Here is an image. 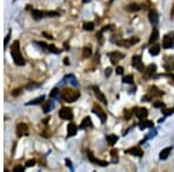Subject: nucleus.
Here are the masks:
<instances>
[{
  "label": "nucleus",
  "mask_w": 174,
  "mask_h": 172,
  "mask_svg": "<svg viewBox=\"0 0 174 172\" xmlns=\"http://www.w3.org/2000/svg\"><path fill=\"white\" fill-rule=\"evenodd\" d=\"M11 55H12L13 61H14V63H15L16 65L22 66L26 64V61H24L23 56L21 55L20 42L19 41H14L13 44L11 45Z\"/></svg>",
  "instance_id": "f257e3e1"
},
{
  "label": "nucleus",
  "mask_w": 174,
  "mask_h": 172,
  "mask_svg": "<svg viewBox=\"0 0 174 172\" xmlns=\"http://www.w3.org/2000/svg\"><path fill=\"white\" fill-rule=\"evenodd\" d=\"M79 97H80V92L70 87H65L61 92V98L66 103H74Z\"/></svg>",
  "instance_id": "f03ea898"
},
{
  "label": "nucleus",
  "mask_w": 174,
  "mask_h": 172,
  "mask_svg": "<svg viewBox=\"0 0 174 172\" xmlns=\"http://www.w3.org/2000/svg\"><path fill=\"white\" fill-rule=\"evenodd\" d=\"M32 15L35 20H41L45 17H59L61 13L58 12H44V11H37V9H32Z\"/></svg>",
  "instance_id": "7ed1b4c3"
},
{
  "label": "nucleus",
  "mask_w": 174,
  "mask_h": 172,
  "mask_svg": "<svg viewBox=\"0 0 174 172\" xmlns=\"http://www.w3.org/2000/svg\"><path fill=\"white\" fill-rule=\"evenodd\" d=\"M16 135H17V137H21V136H27L29 135V128L28 126L26 124V123L23 122H20L16 124Z\"/></svg>",
  "instance_id": "20e7f679"
},
{
  "label": "nucleus",
  "mask_w": 174,
  "mask_h": 172,
  "mask_svg": "<svg viewBox=\"0 0 174 172\" xmlns=\"http://www.w3.org/2000/svg\"><path fill=\"white\" fill-rule=\"evenodd\" d=\"M138 41H139V38L138 37H131V38H128V40H120V41L116 42V44L120 45V47H124V48H129V47H131V45L136 44V43H138Z\"/></svg>",
  "instance_id": "39448f33"
},
{
  "label": "nucleus",
  "mask_w": 174,
  "mask_h": 172,
  "mask_svg": "<svg viewBox=\"0 0 174 172\" xmlns=\"http://www.w3.org/2000/svg\"><path fill=\"white\" fill-rule=\"evenodd\" d=\"M174 47V33L173 34H167L162 38V48L165 49H170Z\"/></svg>",
  "instance_id": "423d86ee"
},
{
  "label": "nucleus",
  "mask_w": 174,
  "mask_h": 172,
  "mask_svg": "<svg viewBox=\"0 0 174 172\" xmlns=\"http://www.w3.org/2000/svg\"><path fill=\"white\" fill-rule=\"evenodd\" d=\"M58 114H59V118L63 120H71L73 118V112L70 107H63Z\"/></svg>",
  "instance_id": "0eeeda50"
},
{
  "label": "nucleus",
  "mask_w": 174,
  "mask_h": 172,
  "mask_svg": "<svg viewBox=\"0 0 174 172\" xmlns=\"http://www.w3.org/2000/svg\"><path fill=\"white\" fill-rule=\"evenodd\" d=\"M131 64H132V66H135V69H137L139 72H143V71L145 70L144 64H143V62H142V57H141V56H138V55L132 57Z\"/></svg>",
  "instance_id": "6e6552de"
},
{
  "label": "nucleus",
  "mask_w": 174,
  "mask_h": 172,
  "mask_svg": "<svg viewBox=\"0 0 174 172\" xmlns=\"http://www.w3.org/2000/svg\"><path fill=\"white\" fill-rule=\"evenodd\" d=\"M156 71H157V65L156 64H150V65L144 70V76H143V78L146 79V80L150 79V78H153V74L156 73Z\"/></svg>",
  "instance_id": "1a4fd4ad"
},
{
  "label": "nucleus",
  "mask_w": 174,
  "mask_h": 172,
  "mask_svg": "<svg viewBox=\"0 0 174 172\" xmlns=\"http://www.w3.org/2000/svg\"><path fill=\"white\" fill-rule=\"evenodd\" d=\"M92 112H93L94 114H97V116H99V119H100V121H101L102 123H105L106 121H107V115H106L105 112L101 109V107L94 106L93 109H92Z\"/></svg>",
  "instance_id": "9d476101"
},
{
  "label": "nucleus",
  "mask_w": 174,
  "mask_h": 172,
  "mask_svg": "<svg viewBox=\"0 0 174 172\" xmlns=\"http://www.w3.org/2000/svg\"><path fill=\"white\" fill-rule=\"evenodd\" d=\"M35 44H36V45H40L41 48H44V49H48V51H50V53H61V50L57 49L55 45L47 44V43H44V42H35Z\"/></svg>",
  "instance_id": "9b49d317"
},
{
  "label": "nucleus",
  "mask_w": 174,
  "mask_h": 172,
  "mask_svg": "<svg viewBox=\"0 0 174 172\" xmlns=\"http://www.w3.org/2000/svg\"><path fill=\"white\" fill-rule=\"evenodd\" d=\"M87 157H88V159L91 160L92 163L97 164V165H99V166H107V165H108V163L105 162V160H100V159H97V158H95L93 155V152L87 151Z\"/></svg>",
  "instance_id": "f8f14e48"
},
{
  "label": "nucleus",
  "mask_w": 174,
  "mask_h": 172,
  "mask_svg": "<svg viewBox=\"0 0 174 172\" xmlns=\"http://www.w3.org/2000/svg\"><path fill=\"white\" fill-rule=\"evenodd\" d=\"M108 57L110 58V62L113 63V64H116L120 59L124 57V55L122 53H118V51H114V53H108Z\"/></svg>",
  "instance_id": "ddd939ff"
},
{
  "label": "nucleus",
  "mask_w": 174,
  "mask_h": 172,
  "mask_svg": "<svg viewBox=\"0 0 174 172\" xmlns=\"http://www.w3.org/2000/svg\"><path fill=\"white\" fill-rule=\"evenodd\" d=\"M126 152L127 154H129V155L137 156V157H142L143 156V150L138 147H132V148H130V149H127Z\"/></svg>",
  "instance_id": "4468645a"
},
{
  "label": "nucleus",
  "mask_w": 174,
  "mask_h": 172,
  "mask_svg": "<svg viewBox=\"0 0 174 172\" xmlns=\"http://www.w3.org/2000/svg\"><path fill=\"white\" fill-rule=\"evenodd\" d=\"M136 115H137V118L139 120H145L147 118V115H149V112L146 108H136Z\"/></svg>",
  "instance_id": "2eb2a0df"
},
{
  "label": "nucleus",
  "mask_w": 174,
  "mask_h": 172,
  "mask_svg": "<svg viewBox=\"0 0 174 172\" xmlns=\"http://www.w3.org/2000/svg\"><path fill=\"white\" fill-rule=\"evenodd\" d=\"M93 91H94V93H95V95H97V98L101 101L102 104H105V105H107V99L105 98V94L102 93L101 91H100V89L99 87H93Z\"/></svg>",
  "instance_id": "dca6fc26"
},
{
  "label": "nucleus",
  "mask_w": 174,
  "mask_h": 172,
  "mask_svg": "<svg viewBox=\"0 0 174 172\" xmlns=\"http://www.w3.org/2000/svg\"><path fill=\"white\" fill-rule=\"evenodd\" d=\"M77 130L78 128L77 126H76V123H69V126H67V137H72V136H74L76 134H77Z\"/></svg>",
  "instance_id": "f3484780"
},
{
  "label": "nucleus",
  "mask_w": 174,
  "mask_h": 172,
  "mask_svg": "<svg viewBox=\"0 0 174 172\" xmlns=\"http://www.w3.org/2000/svg\"><path fill=\"white\" fill-rule=\"evenodd\" d=\"M171 151H172V147H168V148H165V149H162L160 154H159V158L162 160H165L168 158V156H170Z\"/></svg>",
  "instance_id": "a211bd4d"
},
{
  "label": "nucleus",
  "mask_w": 174,
  "mask_h": 172,
  "mask_svg": "<svg viewBox=\"0 0 174 172\" xmlns=\"http://www.w3.org/2000/svg\"><path fill=\"white\" fill-rule=\"evenodd\" d=\"M149 20H150V22L152 25L158 23V21H159L158 13L156 12V11H150V13H149Z\"/></svg>",
  "instance_id": "6ab92c4d"
},
{
  "label": "nucleus",
  "mask_w": 174,
  "mask_h": 172,
  "mask_svg": "<svg viewBox=\"0 0 174 172\" xmlns=\"http://www.w3.org/2000/svg\"><path fill=\"white\" fill-rule=\"evenodd\" d=\"M126 9L128 12H138V11L142 9V6L138 4H135V3H131L128 6H126Z\"/></svg>",
  "instance_id": "aec40b11"
},
{
  "label": "nucleus",
  "mask_w": 174,
  "mask_h": 172,
  "mask_svg": "<svg viewBox=\"0 0 174 172\" xmlns=\"http://www.w3.org/2000/svg\"><path fill=\"white\" fill-rule=\"evenodd\" d=\"M88 127H92V120L89 116H86L85 119L81 121L80 126H79V129H86Z\"/></svg>",
  "instance_id": "412c9836"
},
{
  "label": "nucleus",
  "mask_w": 174,
  "mask_h": 172,
  "mask_svg": "<svg viewBox=\"0 0 174 172\" xmlns=\"http://www.w3.org/2000/svg\"><path fill=\"white\" fill-rule=\"evenodd\" d=\"M153 127V122L152 121H149V120H141L139 122V128L141 129H145V128H151Z\"/></svg>",
  "instance_id": "4be33fe9"
},
{
  "label": "nucleus",
  "mask_w": 174,
  "mask_h": 172,
  "mask_svg": "<svg viewBox=\"0 0 174 172\" xmlns=\"http://www.w3.org/2000/svg\"><path fill=\"white\" fill-rule=\"evenodd\" d=\"M149 53H150L152 56H157V55H159V53H160V47H159L158 44L151 45L150 49H149Z\"/></svg>",
  "instance_id": "5701e85b"
},
{
  "label": "nucleus",
  "mask_w": 174,
  "mask_h": 172,
  "mask_svg": "<svg viewBox=\"0 0 174 172\" xmlns=\"http://www.w3.org/2000/svg\"><path fill=\"white\" fill-rule=\"evenodd\" d=\"M158 36H159V33L157 29H153L152 30V34H151L150 36V40H149V44H153L154 42L158 40Z\"/></svg>",
  "instance_id": "b1692460"
},
{
  "label": "nucleus",
  "mask_w": 174,
  "mask_h": 172,
  "mask_svg": "<svg viewBox=\"0 0 174 172\" xmlns=\"http://www.w3.org/2000/svg\"><path fill=\"white\" fill-rule=\"evenodd\" d=\"M42 101H44V95H41V97H38V98L34 99V100H32V101L27 103L26 105H27V106H29V105H40V104H42Z\"/></svg>",
  "instance_id": "393cba45"
},
{
  "label": "nucleus",
  "mask_w": 174,
  "mask_h": 172,
  "mask_svg": "<svg viewBox=\"0 0 174 172\" xmlns=\"http://www.w3.org/2000/svg\"><path fill=\"white\" fill-rule=\"evenodd\" d=\"M118 137L116 135H113V134H110V135L107 136V141H108V143L110 144V145H114V144L117 142Z\"/></svg>",
  "instance_id": "a878e982"
},
{
  "label": "nucleus",
  "mask_w": 174,
  "mask_h": 172,
  "mask_svg": "<svg viewBox=\"0 0 174 172\" xmlns=\"http://www.w3.org/2000/svg\"><path fill=\"white\" fill-rule=\"evenodd\" d=\"M91 55H92V49H91V47H85L84 50H82V57L88 58V57H91Z\"/></svg>",
  "instance_id": "bb28decb"
},
{
  "label": "nucleus",
  "mask_w": 174,
  "mask_h": 172,
  "mask_svg": "<svg viewBox=\"0 0 174 172\" xmlns=\"http://www.w3.org/2000/svg\"><path fill=\"white\" fill-rule=\"evenodd\" d=\"M150 93L153 95V97H156V95H162V91H159L158 89H157V86H151Z\"/></svg>",
  "instance_id": "cd10ccee"
},
{
  "label": "nucleus",
  "mask_w": 174,
  "mask_h": 172,
  "mask_svg": "<svg viewBox=\"0 0 174 172\" xmlns=\"http://www.w3.org/2000/svg\"><path fill=\"white\" fill-rule=\"evenodd\" d=\"M52 108H53V103L50 100V101H48V103L44 105V107H43V111H44V113H49V112L51 111Z\"/></svg>",
  "instance_id": "c85d7f7f"
},
{
  "label": "nucleus",
  "mask_w": 174,
  "mask_h": 172,
  "mask_svg": "<svg viewBox=\"0 0 174 172\" xmlns=\"http://www.w3.org/2000/svg\"><path fill=\"white\" fill-rule=\"evenodd\" d=\"M82 28L85 29V30H87V32H92L94 29V23L93 22H85L84 26H82Z\"/></svg>",
  "instance_id": "c756f323"
},
{
  "label": "nucleus",
  "mask_w": 174,
  "mask_h": 172,
  "mask_svg": "<svg viewBox=\"0 0 174 172\" xmlns=\"http://www.w3.org/2000/svg\"><path fill=\"white\" fill-rule=\"evenodd\" d=\"M122 82L124 83V84H134V78H132V76L131 74H129V76H126V77L122 79Z\"/></svg>",
  "instance_id": "7c9ffc66"
},
{
  "label": "nucleus",
  "mask_w": 174,
  "mask_h": 172,
  "mask_svg": "<svg viewBox=\"0 0 174 172\" xmlns=\"http://www.w3.org/2000/svg\"><path fill=\"white\" fill-rule=\"evenodd\" d=\"M110 155H112V160H113V163H117V160H118L117 150H112V151H110Z\"/></svg>",
  "instance_id": "2f4dec72"
},
{
  "label": "nucleus",
  "mask_w": 174,
  "mask_h": 172,
  "mask_svg": "<svg viewBox=\"0 0 174 172\" xmlns=\"http://www.w3.org/2000/svg\"><path fill=\"white\" fill-rule=\"evenodd\" d=\"M58 94H59V89H58V87H55V89L50 92V98H57Z\"/></svg>",
  "instance_id": "473e14b6"
},
{
  "label": "nucleus",
  "mask_w": 174,
  "mask_h": 172,
  "mask_svg": "<svg viewBox=\"0 0 174 172\" xmlns=\"http://www.w3.org/2000/svg\"><path fill=\"white\" fill-rule=\"evenodd\" d=\"M162 114L164 115H171L172 113H174L173 109H167V108H165V107L162 108Z\"/></svg>",
  "instance_id": "72a5a7b5"
},
{
  "label": "nucleus",
  "mask_w": 174,
  "mask_h": 172,
  "mask_svg": "<svg viewBox=\"0 0 174 172\" xmlns=\"http://www.w3.org/2000/svg\"><path fill=\"white\" fill-rule=\"evenodd\" d=\"M9 38H11V33H8V34H7V36L5 37V41H4V47H5V48L7 47L8 41H9Z\"/></svg>",
  "instance_id": "f704fd0d"
},
{
  "label": "nucleus",
  "mask_w": 174,
  "mask_h": 172,
  "mask_svg": "<svg viewBox=\"0 0 174 172\" xmlns=\"http://www.w3.org/2000/svg\"><path fill=\"white\" fill-rule=\"evenodd\" d=\"M164 106H165L164 103H160V101H156V103H154V107H156V108H164Z\"/></svg>",
  "instance_id": "c9c22d12"
},
{
  "label": "nucleus",
  "mask_w": 174,
  "mask_h": 172,
  "mask_svg": "<svg viewBox=\"0 0 174 172\" xmlns=\"http://www.w3.org/2000/svg\"><path fill=\"white\" fill-rule=\"evenodd\" d=\"M13 171H15V172L24 171V168H23V166H21V165H17V166H15V168L13 169Z\"/></svg>",
  "instance_id": "e433bc0d"
},
{
  "label": "nucleus",
  "mask_w": 174,
  "mask_h": 172,
  "mask_svg": "<svg viewBox=\"0 0 174 172\" xmlns=\"http://www.w3.org/2000/svg\"><path fill=\"white\" fill-rule=\"evenodd\" d=\"M35 164H36V163H35V160H34V159H29L28 162L26 163V166H28V168H29V166H34Z\"/></svg>",
  "instance_id": "4c0bfd02"
},
{
  "label": "nucleus",
  "mask_w": 174,
  "mask_h": 172,
  "mask_svg": "<svg viewBox=\"0 0 174 172\" xmlns=\"http://www.w3.org/2000/svg\"><path fill=\"white\" fill-rule=\"evenodd\" d=\"M21 91H22V89H17V90H14L12 92V94L14 95V97H17V95L21 93Z\"/></svg>",
  "instance_id": "58836bf2"
},
{
  "label": "nucleus",
  "mask_w": 174,
  "mask_h": 172,
  "mask_svg": "<svg viewBox=\"0 0 174 172\" xmlns=\"http://www.w3.org/2000/svg\"><path fill=\"white\" fill-rule=\"evenodd\" d=\"M124 118H126L127 120H129L130 118H131V112H129V111L124 112Z\"/></svg>",
  "instance_id": "ea45409f"
},
{
  "label": "nucleus",
  "mask_w": 174,
  "mask_h": 172,
  "mask_svg": "<svg viewBox=\"0 0 174 172\" xmlns=\"http://www.w3.org/2000/svg\"><path fill=\"white\" fill-rule=\"evenodd\" d=\"M122 73H123V68H121V66L116 68V74H122Z\"/></svg>",
  "instance_id": "a19ab883"
},
{
  "label": "nucleus",
  "mask_w": 174,
  "mask_h": 172,
  "mask_svg": "<svg viewBox=\"0 0 174 172\" xmlns=\"http://www.w3.org/2000/svg\"><path fill=\"white\" fill-rule=\"evenodd\" d=\"M106 77H109L110 76V73H112V69L110 68H107V70H106Z\"/></svg>",
  "instance_id": "79ce46f5"
},
{
  "label": "nucleus",
  "mask_w": 174,
  "mask_h": 172,
  "mask_svg": "<svg viewBox=\"0 0 174 172\" xmlns=\"http://www.w3.org/2000/svg\"><path fill=\"white\" fill-rule=\"evenodd\" d=\"M66 165H67L70 169H72V164H71V160L70 159H66Z\"/></svg>",
  "instance_id": "37998d69"
},
{
  "label": "nucleus",
  "mask_w": 174,
  "mask_h": 172,
  "mask_svg": "<svg viewBox=\"0 0 174 172\" xmlns=\"http://www.w3.org/2000/svg\"><path fill=\"white\" fill-rule=\"evenodd\" d=\"M142 101H150V98H149L147 95H145L144 98H142Z\"/></svg>",
  "instance_id": "c03bdc74"
},
{
  "label": "nucleus",
  "mask_w": 174,
  "mask_h": 172,
  "mask_svg": "<svg viewBox=\"0 0 174 172\" xmlns=\"http://www.w3.org/2000/svg\"><path fill=\"white\" fill-rule=\"evenodd\" d=\"M64 48H65V49H66V51L69 50V44H67L66 42H65V43H64Z\"/></svg>",
  "instance_id": "a18cd8bd"
},
{
  "label": "nucleus",
  "mask_w": 174,
  "mask_h": 172,
  "mask_svg": "<svg viewBox=\"0 0 174 172\" xmlns=\"http://www.w3.org/2000/svg\"><path fill=\"white\" fill-rule=\"evenodd\" d=\"M43 35H44V36H47L48 38H52V36H51V35H49V34H47V33H43Z\"/></svg>",
  "instance_id": "49530a36"
},
{
  "label": "nucleus",
  "mask_w": 174,
  "mask_h": 172,
  "mask_svg": "<svg viewBox=\"0 0 174 172\" xmlns=\"http://www.w3.org/2000/svg\"><path fill=\"white\" fill-rule=\"evenodd\" d=\"M64 63H65V64H66V65H69V58H65Z\"/></svg>",
  "instance_id": "de8ad7c7"
},
{
  "label": "nucleus",
  "mask_w": 174,
  "mask_h": 172,
  "mask_svg": "<svg viewBox=\"0 0 174 172\" xmlns=\"http://www.w3.org/2000/svg\"><path fill=\"white\" fill-rule=\"evenodd\" d=\"M82 1H84V3H87V1H89V0H82Z\"/></svg>",
  "instance_id": "09e8293b"
},
{
  "label": "nucleus",
  "mask_w": 174,
  "mask_h": 172,
  "mask_svg": "<svg viewBox=\"0 0 174 172\" xmlns=\"http://www.w3.org/2000/svg\"><path fill=\"white\" fill-rule=\"evenodd\" d=\"M173 112H174V108H173Z\"/></svg>",
  "instance_id": "8fccbe9b"
}]
</instances>
